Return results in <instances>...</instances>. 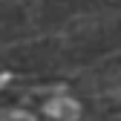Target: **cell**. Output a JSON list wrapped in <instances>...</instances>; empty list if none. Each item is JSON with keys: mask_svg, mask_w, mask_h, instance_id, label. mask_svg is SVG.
Here are the masks:
<instances>
[{"mask_svg": "<svg viewBox=\"0 0 121 121\" xmlns=\"http://www.w3.org/2000/svg\"><path fill=\"white\" fill-rule=\"evenodd\" d=\"M46 115L49 118H60V121H75L81 115V104L75 101V98H69V95H58V98H52V101H46Z\"/></svg>", "mask_w": 121, "mask_h": 121, "instance_id": "obj_1", "label": "cell"}, {"mask_svg": "<svg viewBox=\"0 0 121 121\" xmlns=\"http://www.w3.org/2000/svg\"><path fill=\"white\" fill-rule=\"evenodd\" d=\"M0 121H35V118L23 110H12V112H0Z\"/></svg>", "mask_w": 121, "mask_h": 121, "instance_id": "obj_2", "label": "cell"}, {"mask_svg": "<svg viewBox=\"0 0 121 121\" xmlns=\"http://www.w3.org/2000/svg\"><path fill=\"white\" fill-rule=\"evenodd\" d=\"M6 81H9V72H3V75H0V86H3Z\"/></svg>", "mask_w": 121, "mask_h": 121, "instance_id": "obj_3", "label": "cell"}]
</instances>
